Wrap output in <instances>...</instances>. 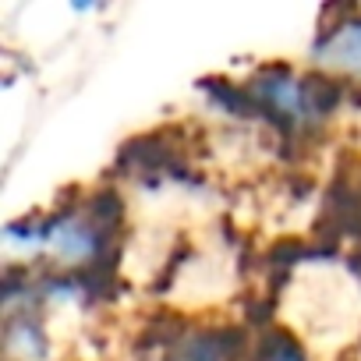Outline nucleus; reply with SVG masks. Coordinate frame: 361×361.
Listing matches in <instances>:
<instances>
[{
	"label": "nucleus",
	"mask_w": 361,
	"mask_h": 361,
	"mask_svg": "<svg viewBox=\"0 0 361 361\" xmlns=\"http://www.w3.org/2000/svg\"><path fill=\"white\" fill-rule=\"evenodd\" d=\"M276 361H298V357H294V354H280Z\"/></svg>",
	"instance_id": "7ed1b4c3"
},
{
	"label": "nucleus",
	"mask_w": 361,
	"mask_h": 361,
	"mask_svg": "<svg viewBox=\"0 0 361 361\" xmlns=\"http://www.w3.org/2000/svg\"><path fill=\"white\" fill-rule=\"evenodd\" d=\"M319 61L329 64V68H336V71H347V75H357L361 78V22L336 29L319 47Z\"/></svg>",
	"instance_id": "f257e3e1"
},
{
	"label": "nucleus",
	"mask_w": 361,
	"mask_h": 361,
	"mask_svg": "<svg viewBox=\"0 0 361 361\" xmlns=\"http://www.w3.org/2000/svg\"><path fill=\"white\" fill-rule=\"evenodd\" d=\"M92 245H96V238H92L89 224L85 227L82 224H57L50 234V248L64 259H85L92 252Z\"/></svg>",
	"instance_id": "f03ea898"
}]
</instances>
